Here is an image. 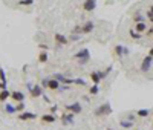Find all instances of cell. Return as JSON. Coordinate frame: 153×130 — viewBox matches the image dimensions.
I'll use <instances>...</instances> for the list:
<instances>
[{"label": "cell", "mask_w": 153, "mask_h": 130, "mask_svg": "<svg viewBox=\"0 0 153 130\" xmlns=\"http://www.w3.org/2000/svg\"><path fill=\"white\" fill-rule=\"evenodd\" d=\"M74 58L76 60V63H78L80 66H84V64H87L90 60V52L87 47H81L80 51H76L74 54Z\"/></svg>", "instance_id": "cell-1"}, {"label": "cell", "mask_w": 153, "mask_h": 130, "mask_svg": "<svg viewBox=\"0 0 153 130\" xmlns=\"http://www.w3.org/2000/svg\"><path fill=\"white\" fill-rule=\"evenodd\" d=\"M112 113V106L110 102H103L101 106H98L96 109L94 110V115L95 116H107Z\"/></svg>", "instance_id": "cell-2"}, {"label": "cell", "mask_w": 153, "mask_h": 130, "mask_svg": "<svg viewBox=\"0 0 153 130\" xmlns=\"http://www.w3.org/2000/svg\"><path fill=\"white\" fill-rule=\"evenodd\" d=\"M152 64H153V57H152V55H145V57L143 58V61H141V66H139L141 72L147 74V72L152 69Z\"/></svg>", "instance_id": "cell-3"}, {"label": "cell", "mask_w": 153, "mask_h": 130, "mask_svg": "<svg viewBox=\"0 0 153 130\" xmlns=\"http://www.w3.org/2000/svg\"><path fill=\"white\" fill-rule=\"evenodd\" d=\"M28 89L31 92L32 98H40V96H43V86L41 84H28Z\"/></svg>", "instance_id": "cell-4"}, {"label": "cell", "mask_w": 153, "mask_h": 130, "mask_svg": "<svg viewBox=\"0 0 153 130\" xmlns=\"http://www.w3.org/2000/svg\"><path fill=\"white\" fill-rule=\"evenodd\" d=\"M113 52H115V55L119 57V58H123V57H127L129 54H130V49L127 46H123V45H116L113 47Z\"/></svg>", "instance_id": "cell-5"}, {"label": "cell", "mask_w": 153, "mask_h": 130, "mask_svg": "<svg viewBox=\"0 0 153 130\" xmlns=\"http://www.w3.org/2000/svg\"><path fill=\"white\" fill-rule=\"evenodd\" d=\"M64 109H66L68 112H70V113H74V115H78V113L83 112V106H81L78 101H75V102H72V104H68Z\"/></svg>", "instance_id": "cell-6"}, {"label": "cell", "mask_w": 153, "mask_h": 130, "mask_svg": "<svg viewBox=\"0 0 153 130\" xmlns=\"http://www.w3.org/2000/svg\"><path fill=\"white\" fill-rule=\"evenodd\" d=\"M61 122L64 124V126H72V124L75 122V115L70 112H64L61 115Z\"/></svg>", "instance_id": "cell-7"}, {"label": "cell", "mask_w": 153, "mask_h": 130, "mask_svg": "<svg viewBox=\"0 0 153 130\" xmlns=\"http://www.w3.org/2000/svg\"><path fill=\"white\" fill-rule=\"evenodd\" d=\"M89 77H90V80H92V83L100 86L101 80H103V70H92V72L89 74Z\"/></svg>", "instance_id": "cell-8"}, {"label": "cell", "mask_w": 153, "mask_h": 130, "mask_svg": "<svg viewBox=\"0 0 153 130\" xmlns=\"http://www.w3.org/2000/svg\"><path fill=\"white\" fill-rule=\"evenodd\" d=\"M19 120L20 121H34V120H37V115L35 113H32V112H21V113H19Z\"/></svg>", "instance_id": "cell-9"}, {"label": "cell", "mask_w": 153, "mask_h": 130, "mask_svg": "<svg viewBox=\"0 0 153 130\" xmlns=\"http://www.w3.org/2000/svg\"><path fill=\"white\" fill-rule=\"evenodd\" d=\"M11 98H12L15 102H25V94L20 90H12L11 92Z\"/></svg>", "instance_id": "cell-10"}, {"label": "cell", "mask_w": 153, "mask_h": 130, "mask_svg": "<svg viewBox=\"0 0 153 130\" xmlns=\"http://www.w3.org/2000/svg\"><path fill=\"white\" fill-rule=\"evenodd\" d=\"M60 86H61V83H60L58 80L55 78H48V89H51V90H60Z\"/></svg>", "instance_id": "cell-11"}, {"label": "cell", "mask_w": 153, "mask_h": 130, "mask_svg": "<svg viewBox=\"0 0 153 130\" xmlns=\"http://www.w3.org/2000/svg\"><path fill=\"white\" fill-rule=\"evenodd\" d=\"M81 28H83V34H90V32H94L95 29V23L94 21H84L83 25H81Z\"/></svg>", "instance_id": "cell-12"}, {"label": "cell", "mask_w": 153, "mask_h": 130, "mask_svg": "<svg viewBox=\"0 0 153 130\" xmlns=\"http://www.w3.org/2000/svg\"><path fill=\"white\" fill-rule=\"evenodd\" d=\"M54 40H55L58 45H61V46H66L68 43H69V39L66 35H63V34H60V32H57L55 35H54Z\"/></svg>", "instance_id": "cell-13"}, {"label": "cell", "mask_w": 153, "mask_h": 130, "mask_svg": "<svg viewBox=\"0 0 153 130\" xmlns=\"http://www.w3.org/2000/svg\"><path fill=\"white\" fill-rule=\"evenodd\" d=\"M95 8H96V2H92V0H84L83 9L86 11V12H94Z\"/></svg>", "instance_id": "cell-14"}, {"label": "cell", "mask_w": 153, "mask_h": 130, "mask_svg": "<svg viewBox=\"0 0 153 130\" xmlns=\"http://www.w3.org/2000/svg\"><path fill=\"white\" fill-rule=\"evenodd\" d=\"M133 29L136 32H139V34H144V32H147V29H149V25H147V21H143V23H135Z\"/></svg>", "instance_id": "cell-15"}, {"label": "cell", "mask_w": 153, "mask_h": 130, "mask_svg": "<svg viewBox=\"0 0 153 130\" xmlns=\"http://www.w3.org/2000/svg\"><path fill=\"white\" fill-rule=\"evenodd\" d=\"M41 122H45V124H52V122H55L57 118L52 115V113H46V115H41Z\"/></svg>", "instance_id": "cell-16"}, {"label": "cell", "mask_w": 153, "mask_h": 130, "mask_svg": "<svg viewBox=\"0 0 153 130\" xmlns=\"http://www.w3.org/2000/svg\"><path fill=\"white\" fill-rule=\"evenodd\" d=\"M132 19H133L135 23H143V21H145V14L139 12V11H136V12L132 15Z\"/></svg>", "instance_id": "cell-17"}, {"label": "cell", "mask_w": 153, "mask_h": 130, "mask_svg": "<svg viewBox=\"0 0 153 130\" xmlns=\"http://www.w3.org/2000/svg\"><path fill=\"white\" fill-rule=\"evenodd\" d=\"M133 126H135V122L129 121V120H121V121H119V127H123V129H125V130L133 129Z\"/></svg>", "instance_id": "cell-18"}, {"label": "cell", "mask_w": 153, "mask_h": 130, "mask_svg": "<svg viewBox=\"0 0 153 130\" xmlns=\"http://www.w3.org/2000/svg\"><path fill=\"white\" fill-rule=\"evenodd\" d=\"M150 113H152L150 109H139V110H136V116H139V118H149Z\"/></svg>", "instance_id": "cell-19"}, {"label": "cell", "mask_w": 153, "mask_h": 130, "mask_svg": "<svg viewBox=\"0 0 153 130\" xmlns=\"http://www.w3.org/2000/svg\"><path fill=\"white\" fill-rule=\"evenodd\" d=\"M129 35H130V39H132V40H141V39H143V34L136 32L133 28H130V29H129Z\"/></svg>", "instance_id": "cell-20"}, {"label": "cell", "mask_w": 153, "mask_h": 130, "mask_svg": "<svg viewBox=\"0 0 153 130\" xmlns=\"http://www.w3.org/2000/svg\"><path fill=\"white\" fill-rule=\"evenodd\" d=\"M54 78L55 80H58L61 84H66V81H68V77L64 74H61V72H57V74H54Z\"/></svg>", "instance_id": "cell-21"}, {"label": "cell", "mask_w": 153, "mask_h": 130, "mask_svg": "<svg viewBox=\"0 0 153 130\" xmlns=\"http://www.w3.org/2000/svg\"><path fill=\"white\" fill-rule=\"evenodd\" d=\"M38 61H40V63H48V61H49L48 51H41L40 54H38Z\"/></svg>", "instance_id": "cell-22"}, {"label": "cell", "mask_w": 153, "mask_h": 130, "mask_svg": "<svg viewBox=\"0 0 153 130\" xmlns=\"http://www.w3.org/2000/svg\"><path fill=\"white\" fill-rule=\"evenodd\" d=\"M8 98H11V92L6 89V90H0V102H5Z\"/></svg>", "instance_id": "cell-23"}, {"label": "cell", "mask_w": 153, "mask_h": 130, "mask_svg": "<svg viewBox=\"0 0 153 130\" xmlns=\"http://www.w3.org/2000/svg\"><path fill=\"white\" fill-rule=\"evenodd\" d=\"M89 94L90 95H98V94H100V86H98V84L90 86V87H89Z\"/></svg>", "instance_id": "cell-24"}, {"label": "cell", "mask_w": 153, "mask_h": 130, "mask_svg": "<svg viewBox=\"0 0 153 130\" xmlns=\"http://www.w3.org/2000/svg\"><path fill=\"white\" fill-rule=\"evenodd\" d=\"M74 84L80 86V87H87V83L83 78H74Z\"/></svg>", "instance_id": "cell-25"}, {"label": "cell", "mask_w": 153, "mask_h": 130, "mask_svg": "<svg viewBox=\"0 0 153 130\" xmlns=\"http://www.w3.org/2000/svg\"><path fill=\"white\" fill-rule=\"evenodd\" d=\"M5 112L9 113V115H12V113L17 112V109H15V106H12V104H6L5 106Z\"/></svg>", "instance_id": "cell-26"}, {"label": "cell", "mask_w": 153, "mask_h": 130, "mask_svg": "<svg viewBox=\"0 0 153 130\" xmlns=\"http://www.w3.org/2000/svg\"><path fill=\"white\" fill-rule=\"evenodd\" d=\"M35 0H19V5L20 6H32Z\"/></svg>", "instance_id": "cell-27"}, {"label": "cell", "mask_w": 153, "mask_h": 130, "mask_svg": "<svg viewBox=\"0 0 153 130\" xmlns=\"http://www.w3.org/2000/svg\"><path fill=\"white\" fill-rule=\"evenodd\" d=\"M68 39H69V41H80L81 40V37L78 35V34H70V35H68Z\"/></svg>", "instance_id": "cell-28"}, {"label": "cell", "mask_w": 153, "mask_h": 130, "mask_svg": "<svg viewBox=\"0 0 153 130\" xmlns=\"http://www.w3.org/2000/svg\"><path fill=\"white\" fill-rule=\"evenodd\" d=\"M15 109H17V112H25L26 110V104H25V102H19V104L17 106H15Z\"/></svg>", "instance_id": "cell-29"}, {"label": "cell", "mask_w": 153, "mask_h": 130, "mask_svg": "<svg viewBox=\"0 0 153 130\" xmlns=\"http://www.w3.org/2000/svg\"><path fill=\"white\" fill-rule=\"evenodd\" d=\"M0 81H2V83H6V74H5L3 67H0Z\"/></svg>", "instance_id": "cell-30"}, {"label": "cell", "mask_w": 153, "mask_h": 130, "mask_svg": "<svg viewBox=\"0 0 153 130\" xmlns=\"http://www.w3.org/2000/svg\"><path fill=\"white\" fill-rule=\"evenodd\" d=\"M125 120H129V121H132V122H135V113L132 112V113H127V118Z\"/></svg>", "instance_id": "cell-31"}, {"label": "cell", "mask_w": 153, "mask_h": 130, "mask_svg": "<svg viewBox=\"0 0 153 130\" xmlns=\"http://www.w3.org/2000/svg\"><path fill=\"white\" fill-rule=\"evenodd\" d=\"M78 32H83V28L78 25V26H75L74 28V31H72V34H78Z\"/></svg>", "instance_id": "cell-32"}, {"label": "cell", "mask_w": 153, "mask_h": 130, "mask_svg": "<svg viewBox=\"0 0 153 130\" xmlns=\"http://www.w3.org/2000/svg\"><path fill=\"white\" fill-rule=\"evenodd\" d=\"M144 14H145V17H147V19H149V20H152V19H153V12H152V11H150V9H149V11H145V12H144Z\"/></svg>", "instance_id": "cell-33"}, {"label": "cell", "mask_w": 153, "mask_h": 130, "mask_svg": "<svg viewBox=\"0 0 153 130\" xmlns=\"http://www.w3.org/2000/svg\"><path fill=\"white\" fill-rule=\"evenodd\" d=\"M41 86L48 89V78H43V80H41Z\"/></svg>", "instance_id": "cell-34"}, {"label": "cell", "mask_w": 153, "mask_h": 130, "mask_svg": "<svg viewBox=\"0 0 153 130\" xmlns=\"http://www.w3.org/2000/svg\"><path fill=\"white\" fill-rule=\"evenodd\" d=\"M55 112H57V106H52L51 109H49V113H52V115H54Z\"/></svg>", "instance_id": "cell-35"}, {"label": "cell", "mask_w": 153, "mask_h": 130, "mask_svg": "<svg viewBox=\"0 0 153 130\" xmlns=\"http://www.w3.org/2000/svg\"><path fill=\"white\" fill-rule=\"evenodd\" d=\"M0 90H6V83H2V81H0Z\"/></svg>", "instance_id": "cell-36"}, {"label": "cell", "mask_w": 153, "mask_h": 130, "mask_svg": "<svg viewBox=\"0 0 153 130\" xmlns=\"http://www.w3.org/2000/svg\"><path fill=\"white\" fill-rule=\"evenodd\" d=\"M40 47H41V51H48V46L46 45H40Z\"/></svg>", "instance_id": "cell-37"}, {"label": "cell", "mask_w": 153, "mask_h": 130, "mask_svg": "<svg viewBox=\"0 0 153 130\" xmlns=\"http://www.w3.org/2000/svg\"><path fill=\"white\" fill-rule=\"evenodd\" d=\"M149 55H152V57H153V46H152L150 49H149Z\"/></svg>", "instance_id": "cell-38"}, {"label": "cell", "mask_w": 153, "mask_h": 130, "mask_svg": "<svg viewBox=\"0 0 153 130\" xmlns=\"http://www.w3.org/2000/svg\"><path fill=\"white\" fill-rule=\"evenodd\" d=\"M150 11H152V12H153V5H150V8H149Z\"/></svg>", "instance_id": "cell-39"}, {"label": "cell", "mask_w": 153, "mask_h": 130, "mask_svg": "<svg viewBox=\"0 0 153 130\" xmlns=\"http://www.w3.org/2000/svg\"><path fill=\"white\" fill-rule=\"evenodd\" d=\"M149 21H150V23H152V25H153V19H152V20H149Z\"/></svg>", "instance_id": "cell-40"}, {"label": "cell", "mask_w": 153, "mask_h": 130, "mask_svg": "<svg viewBox=\"0 0 153 130\" xmlns=\"http://www.w3.org/2000/svg\"><path fill=\"white\" fill-rule=\"evenodd\" d=\"M92 2H96V0H92Z\"/></svg>", "instance_id": "cell-41"}]
</instances>
